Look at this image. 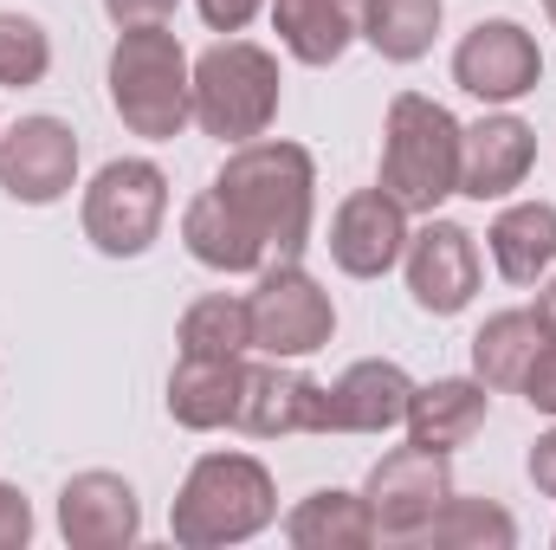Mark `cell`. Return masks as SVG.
I'll list each match as a JSON object with an SVG mask.
<instances>
[{
	"mask_svg": "<svg viewBox=\"0 0 556 550\" xmlns=\"http://www.w3.org/2000/svg\"><path fill=\"white\" fill-rule=\"evenodd\" d=\"M52 72V33L33 13H0V85L26 91Z\"/></svg>",
	"mask_w": 556,
	"mask_h": 550,
	"instance_id": "27",
	"label": "cell"
},
{
	"mask_svg": "<svg viewBox=\"0 0 556 550\" xmlns=\"http://www.w3.org/2000/svg\"><path fill=\"white\" fill-rule=\"evenodd\" d=\"M278 518V492L273 473L253 453H201L175 492L168 532L181 550H220V545H247Z\"/></svg>",
	"mask_w": 556,
	"mask_h": 550,
	"instance_id": "3",
	"label": "cell"
},
{
	"mask_svg": "<svg viewBox=\"0 0 556 550\" xmlns=\"http://www.w3.org/2000/svg\"><path fill=\"white\" fill-rule=\"evenodd\" d=\"M538 324H544V337H556V273L544 278V291H538Z\"/></svg>",
	"mask_w": 556,
	"mask_h": 550,
	"instance_id": "33",
	"label": "cell"
},
{
	"mask_svg": "<svg viewBox=\"0 0 556 550\" xmlns=\"http://www.w3.org/2000/svg\"><path fill=\"white\" fill-rule=\"evenodd\" d=\"M440 20H446V0H363L356 39H369L389 65H415L433 52Z\"/></svg>",
	"mask_w": 556,
	"mask_h": 550,
	"instance_id": "23",
	"label": "cell"
},
{
	"mask_svg": "<svg viewBox=\"0 0 556 550\" xmlns=\"http://www.w3.org/2000/svg\"><path fill=\"white\" fill-rule=\"evenodd\" d=\"M168 221V175L149 155H117L85 188V240L104 260H137Z\"/></svg>",
	"mask_w": 556,
	"mask_h": 550,
	"instance_id": "6",
	"label": "cell"
},
{
	"mask_svg": "<svg viewBox=\"0 0 556 550\" xmlns=\"http://www.w3.org/2000/svg\"><path fill=\"white\" fill-rule=\"evenodd\" d=\"M363 499H369V512H376V538H389V545H415L420 525L453 499V453L420 447V440L395 447V453H382V460L369 466Z\"/></svg>",
	"mask_w": 556,
	"mask_h": 550,
	"instance_id": "8",
	"label": "cell"
},
{
	"mask_svg": "<svg viewBox=\"0 0 556 550\" xmlns=\"http://www.w3.org/2000/svg\"><path fill=\"white\" fill-rule=\"evenodd\" d=\"M518 545V518L492 499H446L427 525H420L415 550H511Z\"/></svg>",
	"mask_w": 556,
	"mask_h": 550,
	"instance_id": "25",
	"label": "cell"
},
{
	"mask_svg": "<svg viewBox=\"0 0 556 550\" xmlns=\"http://www.w3.org/2000/svg\"><path fill=\"white\" fill-rule=\"evenodd\" d=\"M181 247H188L207 273H266V266H273V253L227 214V201H220L214 188H201V195L188 201V214H181Z\"/></svg>",
	"mask_w": 556,
	"mask_h": 550,
	"instance_id": "20",
	"label": "cell"
},
{
	"mask_svg": "<svg viewBox=\"0 0 556 550\" xmlns=\"http://www.w3.org/2000/svg\"><path fill=\"white\" fill-rule=\"evenodd\" d=\"M330 434H389L408 421V370L389 363V357H369V363H350L330 389Z\"/></svg>",
	"mask_w": 556,
	"mask_h": 550,
	"instance_id": "16",
	"label": "cell"
},
{
	"mask_svg": "<svg viewBox=\"0 0 556 550\" xmlns=\"http://www.w3.org/2000/svg\"><path fill=\"white\" fill-rule=\"evenodd\" d=\"M363 0H273V33L298 65H337L356 39Z\"/></svg>",
	"mask_w": 556,
	"mask_h": 550,
	"instance_id": "19",
	"label": "cell"
},
{
	"mask_svg": "<svg viewBox=\"0 0 556 550\" xmlns=\"http://www.w3.org/2000/svg\"><path fill=\"white\" fill-rule=\"evenodd\" d=\"M531 162H538V130L511 111H492L472 130H459V195L466 201H505L511 188H525Z\"/></svg>",
	"mask_w": 556,
	"mask_h": 550,
	"instance_id": "14",
	"label": "cell"
},
{
	"mask_svg": "<svg viewBox=\"0 0 556 550\" xmlns=\"http://www.w3.org/2000/svg\"><path fill=\"white\" fill-rule=\"evenodd\" d=\"M214 195L273 260H298L317 214V162L298 142H233L214 175Z\"/></svg>",
	"mask_w": 556,
	"mask_h": 550,
	"instance_id": "1",
	"label": "cell"
},
{
	"mask_svg": "<svg viewBox=\"0 0 556 550\" xmlns=\"http://www.w3.org/2000/svg\"><path fill=\"white\" fill-rule=\"evenodd\" d=\"M485 414H492V396H485L479 376H440V383H415L402 427H408V440H420V447L453 453V447H466L485 427Z\"/></svg>",
	"mask_w": 556,
	"mask_h": 550,
	"instance_id": "17",
	"label": "cell"
},
{
	"mask_svg": "<svg viewBox=\"0 0 556 550\" xmlns=\"http://www.w3.org/2000/svg\"><path fill=\"white\" fill-rule=\"evenodd\" d=\"M111 111L130 137L168 142L194 124V65L168 20L155 26H117L111 46Z\"/></svg>",
	"mask_w": 556,
	"mask_h": 550,
	"instance_id": "2",
	"label": "cell"
},
{
	"mask_svg": "<svg viewBox=\"0 0 556 550\" xmlns=\"http://www.w3.org/2000/svg\"><path fill=\"white\" fill-rule=\"evenodd\" d=\"M240 376H247V357H181L168 370V414L181 427H194V434L233 427Z\"/></svg>",
	"mask_w": 556,
	"mask_h": 550,
	"instance_id": "18",
	"label": "cell"
},
{
	"mask_svg": "<svg viewBox=\"0 0 556 550\" xmlns=\"http://www.w3.org/2000/svg\"><path fill=\"white\" fill-rule=\"evenodd\" d=\"M181 357H247L253 350V311L247 298L233 291H207L181 311V330H175Z\"/></svg>",
	"mask_w": 556,
	"mask_h": 550,
	"instance_id": "26",
	"label": "cell"
},
{
	"mask_svg": "<svg viewBox=\"0 0 556 550\" xmlns=\"http://www.w3.org/2000/svg\"><path fill=\"white\" fill-rule=\"evenodd\" d=\"M538 350H544L538 311H498V317H485L479 337H472V376H479L485 389H518Z\"/></svg>",
	"mask_w": 556,
	"mask_h": 550,
	"instance_id": "24",
	"label": "cell"
},
{
	"mask_svg": "<svg viewBox=\"0 0 556 550\" xmlns=\"http://www.w3.org/2000/svg\"><path fill=\"white\" fill-rule=\"evenodd\" d=\"M485 247H492V266L511 285H538L556 266V208L551 201H511L492 221Z\"/></svg>",
	"mask_w": 556,
	"mask_h": 550,
	"instance_id": "22",
	"label": "cell"
},
{
	"mask_svg": "<svg viewBox=\"0 0 556 550\" xmlns=\"http://www.w3.org/2000/svg\"><path fill=\"white\" fill-rule=\"evenodd\" d=\"M408 253V208L382 188H356L330 214V260L350 278H382Z\"/></svg>",
	"mask_w": 556,
	"mask_h": 550,
	"instance_id": "12",
	"label": "cell"
},
{
	"mask_svg": "<svg viewBox=\"0 0 556 550\" xmlns=\"http://www.w3.org/2000/svg\"><path fill=\"white\" fill-rule=\"evenodd\" d=\"M525 473H531V486H538L544 499H556V427H551V434H538V447H531Z\"/></svg>",
	"mask_w": 556,
	"mask_h": 550,
	"instance_id": "32",
	"label": "cell"
},
{
	"mask_svg": "<svg viewBox=\"0 0 556 550\" xmlns=\"http://www.w3.org/2000/svg\"><path fill=\"white\" fill-rule=\"evenodd\" d=\"M0 188L20 208H52L78 188V137L59 117H20L0 130Z\"/></svg>",
	"mask_w": 556,
	"mask_h": 550,
	"instance_id": "10",
	"label": "cell"
},
{
	"mask_svg": "<svg viewBox=\"0 0 556 550\" xmlns=\"http://www.w3.org/2000/svg\"><path fill=\"white\" fill-rule=\"evenodd\" d=\"M33 538V505L20 486H0V550H20Z\"/></svg>",
	"mask_w": 556,
	"mask_h": 550,
	"instance_id": "29",
	"label": "cell"
},
{
	"mask_svg": "<svg viewBox=\"0 0 556 550\" xmlns=\"http://www.w3.org/2000/svg\"><path fill=\"white\" fill-rule=\"evenodd\" d=\"M408 291L427 317H459L479 291V247L459 221H427L408 234Z\"/></svg>",
	"mask_w": 556,
	"mask_h": 550,
	"instance_id": "13",
	"label": "cell"
},
{
	"mask_svg": "<svg viewBox=\"0 0 556 550\" xmlns=\"http://www.w3.org/2000/svg\"><path fill=\"white\" fill-rule=\"evenodd\" d=\"M59 532L72 550H124L142 532L137 486L124 473H72L59 492Z\"/></svg>",
	"mask_w": 556,
	"mask_h": 550,
	"instance_id": "15",
	"label": "cell"
},
{
	"mask_svg": "<svg viewBox=\"0 0 556 550\" xmlns=\"http://www.w3.org/2000/svg\"><path fill=\"white\" fill-rule=\"evenodd\" d=\"M278 117V59L253 39H220L194 59V124L220 142L266 137Z\"/></svg>",
	"mask_w": 556,
	"mask_h": 550,
	"instance_id": "5",
	"label": "cell"
},
{
	"mask_svg": "<svg viewBox=\"0 0 556 550\" xmlns=\"http://www.w3.org/2000/svg\"><path fill=\"white\" fill-rule=\"evenodd\" d=\"M285 545H298V550H363V545H376V512H369L363 492L324 486V492H311V499H298V505L285 512Z\"/></svg>",
	"mask_w": 556,
	"mask_h": 550,
	"instance_id": "21",
	"label": "cell"
},
{
	"mask_svg": "<svg viewBox=\"0 0 556 550\" xmlns=\"http://www.w3.org/2000/svg\"><path fill=\"white\" fill-rule=\"evenodd\" d=\"M453 85L479 104H518L544 85V52L518 20H479L453 46Z\"/></svg>",
	"mask_w": 556,
	"mask_h": 550,
	"instance_id": "9",
	"label": "cell"
},
{
	"mask_svg": "<svg viewBox=\"0 0 556 550\" xmlns=\"http://www.w3.org/2000/svg\"><path fill=\"white\" fill-rule=\"evenodd\" d=\"M459 117L420 91H402L382 124V195H395L408 214H433L446 195H459Z\"/></svg>",
	"mask_w": 556,
	"mask_h": 550,
	"instance_id": "4",
	"label": "cell"
},
{
	"mask_svg": "<svg viewBox=\"0 0 556 550\" xmlns=\"http://www.w3.org/2000/svg\"><path fill=\"white\" fill-rule=\"evenodd\" d=\"M253 311V350L278 363H304L337 337V304L298 260H273L260 273V291L247 298Z\"/></svg>",
	"mask_w": 556,
	"mask_h": 550,
	"instance_id": "7",
	"label": "cell"
},
{
	"mask_svg": "<svg viewBox=\"0 0 556 550\" xmlns=\"http://www.w3.org/2000/svg\"><path fill=\"white\" fill-rule=\"evenodd\" d=\"M518 389H525V402H531L538 414H551L556 421V337H544V350L531 357V370H525Z\"/></svg>",
	"mask_w": 556,
	"mask_h": 550,
	"instance_id": "28",
	"label": "cell"
},
{
	"mask_svg": "<svg viewBox=\"0 0 556 550\" xmlns=\"http://www.w3.org/2000/svg\"><path fill=\"white\" fill-rule=\"evenodd\" d=\"M104 13H111L117 26H155V20L175 13V0H104Z\"/></svg>",
	"mask_w": 556,
	"mask_h": 550,
	"instance_id": "31",
	"label": "cell"
},
{
	"mask_svg": "<svg viewBox=\"0 0 556 550\" xmlns=\"http://www.w3.org/2000/svg\"><path fill=\"white\" fill-rule=\"evenodd\" d=\"M233 427L253 434V440H273V434H330V396L304 370L266 357V363H247V376H240Z\"/></svg>",
	"mask_w": 556,
	"mask_h": 550,
	"instance_id": "11",
	"label": "cell"
},
{
	"mask_svg": "<svg viewBox=\"0 0 556 550\" xmlns=\"http://www.w3.org/2000/svg\"><path fill=\"white\" fill-rule=\"evenodd\" d=\"M194 7H201V20L214 33H240V26H253L266 13V0H194Z\"/></svg>",
	"mask_w": 556,
	"mask_h": 550,
	"instance_id": "30",
	"label": "cell"
},
{
	"mask_svg": "<svg viewBox=\"0 0 556 550\" xmlns=\"http://www.w3.org/2000/svg\"><path fill=\"white\" fill-rule=\"evenodd\" d=\"M544 13H551V20H556V0H544Z\"/></svg>",
	"mask_w": 556,
	"mask_h": 550,
	"instance_id": "34",
	"label": "cell"
}]
</instances>
